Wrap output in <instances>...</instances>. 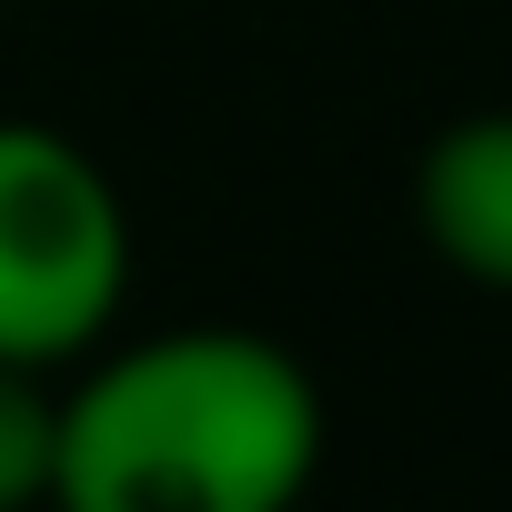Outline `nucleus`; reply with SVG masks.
Listing matches in <instances>:
<instances>
[{
    "label": "nucleus",
    "instance_id": "obj_1",
    "mask_svg": "<svg viewBox=\"0 0 512 512\" xmlns=\"http://www.w3.org/2000/svg\"><path fill=\"white\" fill-rule=\"evenodd\" d=\"M332 412L292 342L171 322L81 352L51 402V512H302Z\"/></svg>",
    "mask_w": 512,
    "mask_h": 512
},
{
    "label": "nucleus",
    "instance_id": "obj_2",
    "mask_svg": "<svg viewBox=\"0 0 512 512\" xmlns=\"http://www.w3.org/2000/svg\"><path fill=\"white\" fill-rule=\"evenodd\" d=\"M131 302V201L61 121H0V362L71 372Z\"/></svg>",
    "mask_w": 512,
    "mask_h": 512
},
{
    "label": "nucleus",
    "instance_id": "obj_3",
    "mask_svg": "<svg viewBox=\"0 0 512 512\" xmlns=\"http://www.w3.org/2000/svg\"><path fill=\"white\" fill-rule=\"evenodd\" d=\"M412 231L442 272L512 292V111H462L412 161Z\"/></svg>",
    "mask_w": 512,
    "mask_h": 512
},
{
    "label": "nucleus",
    "instance_id": "obj_4",
    "mask_svg": "<svg viewBox=\"0 0 512 512\" xmlns=\"http://www.w3.org/2000/svg\"><path fill=\"white\" fill-rule=\"evenodd\" d=\"M51 372L0 362V512L51 502Z\"/></svg>",
    "mask_w": 512,
    "mask_h": 512
}]
</instances>
